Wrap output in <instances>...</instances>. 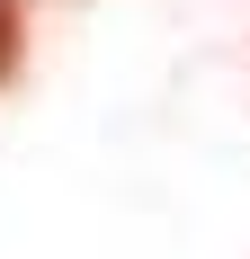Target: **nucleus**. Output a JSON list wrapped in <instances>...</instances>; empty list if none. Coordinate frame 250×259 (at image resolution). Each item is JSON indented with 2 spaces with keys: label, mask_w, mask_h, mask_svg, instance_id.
Wrapping results in <instances>:
<instances>
[{
  "label": "nucleus",
  "mask_w": 250,
  "mask_h": 259,
  "mask_svg": "<svg viewBox=\"0 0 250 259\" xmlns=\"http://www.w3.org/2000/svg\"><path fill=\"white\" fill-rule=\"evenodd\" d=\"M18 72V0H0V80Z\"/></svg>",
  "instance_id": "nucleus-1"
}]
</instances>
